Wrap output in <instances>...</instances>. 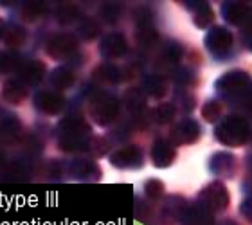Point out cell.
<instances>
[{
  "label": "cell",
  "instance_id": "8",
  "mask_svg": "<svg viewBox=\"0 0 252 225\" xmlns=\"http://www.w3.org/2000/svg\"><path fill=\"white\" fill-rule=\"evenodd\" d=\"M34 106L36 110L47 115H58L65 108V97L54 90H40L34 96Z\"/></svg>",
  "mask_w": 252,
  "mask_h": 225
},
{
  "label": "cell",
  "instance_id": "19",
  "mask_svg": "<svg viewBox=\"0 0 252 225\" xmlns=\"http://www.w3.org/2000/svg\"><path fill=\"white\" fill-rule=\"evenodd\" d=\"M184 4L193 11V22L196 27L205 29L207 26L213 24L215 15H213V9L209 7L207 2H184Z\"/></svg>",
  "mask_w": 252,
  "mask_h": 225
},
{
  "label": "cell",
  "instance_id": "16",
  "mask_svg": "<svg viewBox=\"0 0 252 225\" xmlns=\"http://www.w3.org/2000/svg\"><path fill=\"white\" fill-rule=\"evenodd\" d=\"M221 15L232 26H243L251 18V7L242 2H225L221 5Z\"/></svg>",
  "mask_w": 252,
  "mask_h": 225
},
{
  "label": "cell",
  "instance_id": "36",
  "mask_svg": "<svg viewBox=\"0 0 252 225\" xmlns=\"http://www.w3.org/2000/svg\"><path fill=\"white\" fill-rule=\"evenodd\" d=\"M144 193H146L148 198H160L164 193V184L160 180H148L144 184Z\"/></svg>",
  "mask_w": 252,
  "mask_h": 225
},
{
  "label": "cell",
  "instance_id": "14",
  "mask_svg": "<svg viewBox=\"0 0 252 225\" xmlns=\"http://www.w3.org/2000/svg\"><path fill=\"white\" fill-rule=\"evenodd\" d=\"M27 97V85L22 83L18 78L5 79L2 85V99L9 105H18Z\"/></svg>",
  "mask_w": 252,
  "mask_h": 225
},
{
  "label": "cell",
  "instance_id": "30",
  "mask_svg": "<svg viewBox=\"0 0 252 225\" xmlns=\"http://www.w3.org/2000/svg\"><path fill=\"white\" fill-rule=\"evenodd\" d=\"M22 67V60L15 53H2L0 54V72L11 74Z\"/></svg>",
  "mask_w": 252,
  "mask_h": 225
},
{
  "label": "cell",
  "instance_id": "44",
  "mask_svg": "<svg viewBox=\"0 0 252 225\" xmlns=\"http://www.w3.org/2000/svg\"><path fill=\"white\" fill-rule=\"evenodd\" d=\"M251 49H252V42H251Z\"/></svg>",
  "mask_w": 252,
  "mask_h": 225
},
{
  "label": "cell",
  "instance_id": "1",
  "mask_svg": "<svg viewBox=\"0 0 252 225\" xmlns=\"http://www.w3.org/2000/svg\"><path fill=\"white\" fill-rule=\"evenodd\" d=\"M58 142L65 152H79L90 146V126L81 115H68L58 126Z\"/></svg>",
  "mask_w": 252,
  "mask_h": 225
},
{
  "label": "cell",
  "instance_id": "39",
  "mask_svg": "<svg viewBox=\"0 0 252 225\" xmlns=\"http://www.w3.org/2000/svg\"><path fill=\"white\" fill-rule=\"evenodd\" d=\"M240 211H242V215L245 216L249 222H252V198L243 200L242 205H240Z\"/></svg>",
  "mask_w": 252,
  "mask_h": 225
},
{
  "label": "cell",
  "instance_id": "42",
  "mask_svg": "<svg viewBox=\"0 0 252 225\" xmlns=\"http://www.w3.org/2000/svg\"><path fill=\"white\" fill-rule=\"evenodd\" d=\"M249 169H252V155L249 157Z\"/></svg>",
  "mask_w": 252,
  "mask_h": 225
},
{
  "label": "cell",
  "instance_id": "5",
  "mask_svg": "<svg viewBox=\"0 0 252 225\" xmlns=\"http://www.w3.org/2000/svg\"><path fill=\"white\" fill-rule=\"evenodd\" d=\"M196 205H200L204 211H207L209 215L220 213L229 205V193H227L225 186L221 182H213L200 193L198 202Z\"/></svg>",
  "mask_w": 252,
  "mask_h": 225
},
{
  "label": "cell",
  "instance_id": "17",
  "mask_svg": "<svg viewBox=\"0 0 252 225\" xmlns=\"http://www.w3.org/2000/svg\"><path fill=\"white\" fill-rule=\"evenodd\" d=\"M43 74H45V67L38 60L24 62L18 68V79L26 85H38L43 79Z\"/></svg>",
  "mask_w": 252,
  "mask_h": 225
},
{
  "label": "cell",
  "instance_id": "22",
  "mask_svg": "<svg viewBox=\"0 0 252 225\" xmlns=\"http://www.w3.org/2000/svg\"><path fill=\"white\" fill-rule=\"evenodd\" d=\"M182 225H215V222H213V215L204 211L200 205H193L186 211Z\"/></svg>",
  "mask_w": 252,
  "mask_h": 225
},
{
  "label": "cell",
  "instance_id": "21",
  "mask_svg": "<svg viewBox=\"0 0 252 225\" xmlns=\"http://www.w3.org/2000/svg\"><path fill=\"white\" fill-rule=\"evenodd\" d=\"M168 90V85H166V79L160 76V74H148L146 78L142 79V92L150 97H162Z\"/></svg>",
  "mask_w": 252,
  "mask_h": 225
},
{
  "label": "cell",
  "instance_id": "43",
  "mask_svg": "<svg viewBox=\"0 0 252 225\" xmlns=\"http://www.w3.org/2000/svg\"><path fill=\"white\" fill-rule=\"evenodd\" d=\"M2 161H4V155H2V152H0V164H2Z\"/></svg>",
  "mask_w": 252,
  "mask_h": 225
},
{
  "label": "cell",
  "instance_id": "18",
  "mask_svg": "<svg viewBox=\"0 0 252 225\" xmlns=\"http://www.w3.org/2000/svg\"><path fill=\"white\" fill-rule=\"evenodd\" d=\"M68 173L72 177L79 178V180H89V178H97L101 175L99 168L94 161L89 159H74L72 162L68 164Z\"/></svg>",
  "mask_w": 252,
  "mask_h": 225
},
{
  "label": "cell",
  "instance_id": "29",
  "mask_svg": "<svg viewBox=\"0 0 252 225\" xmlns=\"http://www.w3.org/2000/svg\"><path fill=\"white\" fill-rule=\"evenodd\" d=\"M20 15L26 22H36L45 15V7L40 2H27L22 5Z\"/></svg>",
  "mask_w": 252,
  "mask_h": 225
},
{
  "label": "cell",
  "instance_id": "31",
  "mask_svg": "<svg viewBox=\"0 0 252 225\" xmlns=\"http://www.w3.org/2000/svg\"><path fill=\"white\" fill-rule=\"evenodd\" d=\"M95 76H97V79L105 81V83H117L121 79V70L116 65H112V63H105V65H101L95 70Z\"/></svg>",
  "mask_w": 252,
  "mask_h": 225
},
{
  "label": "cell",
  "instance_id": "32",
  "mask_svg": "<svg viewBox=\"0 0 252 225\" xmlns=\"http://www.w3.org/2000/svg\"><path fill=\"white\" fill-rule=\"evenodd\" d=\"M175 114H177V108L173 103H162L155 108V121L158 125H168L175 119Z\"/></svg>",
  "mask_w": 252,
  "mask_h": 225
},
{
  "label": "cell",
  "instance_id": "7",
  "mask_svg": "<svg viewBox=\"0 0 252 225\" xmlns=\"http://www.w3.org/2000/svg\"><path fill=\"white\" fill-rule=\"evenodd\" d=\"M47 53L56 60H67L78 53V38L68 32L54 34L47 42Z\"/></svg>",
  "mask_w": 252,
  "mask_h": 225
},
{
  "label": "cell",
  "instance_id": "13",
  "mask_svg": "<svg viewBox=\"0 0 252 225\" xmlns=\"http://www.w3.org/2000/svg\"><path fill=\"white\" fill-rule=\"evenodd\" d=\"M209 169L216 177L231 178L236 171V157L229 152H218L209 159Z\"/></svg>",
  "mask_w": 252,
  "mask_h": 225
},
{
  "label": "cell",
  "instance_id": "33",
  "mask_svg": "<svg viewBox=\"0 0 252 225\" xmlns=\"http://www.w3.org/2000/svg\"><path fill=\"white\" fill-rule=\"evenodd\" d=\"M121 13H123V7L119 4H105L101 7V18L106 24H116L121 18Z\"/></svg>",
  "mask_w": 252,
  "mask_h": 225
},
{
  "label": "cell",
  "instance_id": "11",
  "mask_svg": "<svg viewBox=\"0 0 252 225\" xmlns=\"http://www.w3.org/2000/svg\"><path fill=\"white\" fill-rule=\"evenodd\" d=\"M200 137V126L194 119H182L179 125L171 130V141L173 144H191Z\"/></svg>",
  "mask_w": 252,
  "mask_h": 225
},
{
  "label": "cell",
  "instance_id": "38",
  "mask_svg": "<svg viewBox=\"0 0 252 225\" xmlns=\"http://www.w3.org/2000/svg\"><path fill=\"white\" fill-rule=\"evenodd\" d=\"M135 22L137 27H144V26H153V15L148 7H141V9L135 11Z\"/></svg>",
  "mask_w": 252,
  "mask_h": 225
},
{
  "label": "cell",
  "instance_id": "2",
  "mask_svg": "<svg viewBox=\"0 0 252 225\" xmlns=\"http://www.w3.org/2000/svg\"><path fill=\"white\" fill-rule=\"evenodd\" d=\"M119 110H121L119 99L114 94H110V92L97 90V92H94V94L90 96L89 112L95 125L106 126L110 125V123H114L117 119V115H119Z\"/></svg>",
  "mask_w": 252,
  "mask_h": 225
},
{
  "label": "cell",
  "instance_id": "34",
  "mask_svg": "<svg viewBox=\"0 0 252 225\" xmlns=\"http://www.w3.org/2000/svg\"><path fill=\"white\" fill-rule=\"evenodd\" d=\"M202 115L207 123H216L221 117V105L218 101H207L202 108Z\"/></svg>",
  "mask_w": 252,
  "mask_h": 225
},
{
  "label": "cell",
  "instance_id": "10",
  "mask_svg": "<svg viewBox=\"0 0 252 225\" xmlns=\"http://www.w3.org/2000/svg\"><path fill=\"white\" fill-rule=\"evenodd\" d=\"M126 51H128V43L121 32H108L99 43V53L106 60H117L125 56Z\"/></svg>",
  "mask_w": 252,
  "mask_h": 225
},
{
  "label": "cell",
  "instance_id": "27",
  "mask_svg": "<svg viewBox=\"0 0 252 225\" xmlns=\"http://www.w3.org/2000/svg\"><path fill=\"white\" fill-rule=\"evenodd\" d=\"M137 43L144 49H152L155 43L158 42V34L155 31L153 26H144V27H137Z\"/></svg>",
  "mask_w": 252,
  "mask_h": 225
},
{
  "label": "cell",
  "instance_id": "4",
  "mask_svg": "<svg viewBox=\"0 0 252 225\" xmlns=\"http://www.w3.org/2000/svg\"><path fill=\"white\" fill-rule=\"evenodd\" d=\"M251 87V76L245 70H229L216 81V90L223 99L245 97Z\"/></svg>",
  "mask_w": 252,
  "mask_h": 225
},
{
  "label": "cell",
  "instance_id": "3",
  "mask_svg": "<svg viewBox=\"0 0 252 225\" xmlns=\"http://www.w3.org/2000/svg\"><path fill=\"white\" fill-rule=\"evenodd\" d=\"M251 137V125L240 115H229L216 126V139L225 146H240Z\"/></svg>",
  "mask_w": 252,
  "mask_h": 225
},
{
  "label": "cell",
  "instance_id": "23",
  "mask_svg": "<svg viewBox=\"0 0 252 225\" xmlns=\"http://www.w3.org/2000/svg\"><path fill=\"white\" fill-rule=\"evenodd\" d=\"M49 81L56 90H67L74 85V72L67 67H58L51 72Z\"/></svg>",
  "mask_w": 252,
  "mask_h": 225
},
{
  "label": "cell",
  "instance_id": "15",
  "mask_svg": "<svg viewBox=\"0 0 252 225\" xmlns=\"http://www.w3.org/2000/svg\"><path fill=\"white\" fill-rule=\"evenodd\" d=\"M152 159L157 168H168L175 161V148L166 139H157L152 146Z\"/></svg>",
  "mask_w": 252,
  "mask_h": 225
},
{
  "label": "cell",
  "instance_id": "20",
  "mask_svg": "<svg viewBox=\"0 0 252 225\" xmlns=\"http://www.w3.org/2000/svg\"><path fill=\"white\" fill-rule=\"evenodd\" d=\"M188 211V205H186V200L180 198V196H169L166 198L162 205V218L168 222L175 220H182Z\"/></svg>",
  "mask_w": 252,
  "mask_h": 225
},
{
  "label": "cell",
  "instance_id": "41",
  "mask_svg": "<svg viewBox=\"0 0 252 225\" xmlns=\"http://www.w3.org/2000/svg\"><path fill=\"white\" fill-rule=\"evenodd\" d=\"M4 32H5V26L4 22L0 20V40H4Z\"/></svg>",
  "mask_w": 252,
  "mask_h": 225
},
{
  "label": "cell",
  "instance_id": "12",
  "mask_svg": "<svg viewBox=\"0 0 252 225\" xmlns=\"http://www.w3.org/2000/svg\"><path fill=\"white\" fill-rule=\"evenodd\" d=\"M22 139V123L15 115H4L0 119V144L13 146Z\"/></svg>",
  "mask_w": 252,
  "mask_h": 225
},
{
  "label": "cell",
  "instance_id": "40",
  "mask_svg": "<svg viewBox=\"0 0 252 225\" xmlns=\"http://www.w3.org/2000/svg\"><path fill=\"white\" fill-rule=\"evenodd\" d=\"M243 105H245V110H247L249 117H252V87L249 89L245 97H243Z\"/></svg>",
  "mask_w": 252,
  "mask_h": 225
},
{
  "label": "cell",
  "instance_id": "6",
  "mask_svg": "<svg viewBox=\"0 0 252 225\" xmlns=\"http://www.w3.org/2000/svg\"><path fill=\"white\" fill-rule=\"evenodd\" d=\"M232 32L227 29V27L215 26L207 31V36H205V47L213 56H225L232 47Z\"/></svg>",
  "mask_w": 252,
  "mask_h": 225
},
{
  "label": "cell",
  "instance_id": "26",
  "mask_svg": "<svg viewBox=\"0 0 252 225\" xmlns=\"http://www.w3.org/2000/svg\"><path fill=\"white\" fill-rule=\"evenodd\" d=\"M125 105L130 112L139 114V112H142L144 106H146V94L139 89H130L125 94Z\"/></svg>",
  "mask_w": 252,
  "mask_h": 225
},
{
  "label": "cell",
  "instance_id": "9",
  "mask_svg": "<svg viewBox=\"0 0 252 225\" xmlns=\"http://www.w3.org/2000/svg\"><path fill=\"white\" fill-rule=\"evenodd\" d=\"M112 166L121 169H135L142 166V152L137 146H125L119 148L117 152L110 155Z\"/></svg>",
  "mask_w": 252,
  "mask_h": 225
},
{
  "label": "cell",
  "instance_id": "25",
  "mask_svg": "<svg viewBox=\"0 0 252 225\" xmlns=\"http://www.w3.org/2000/svg\"><path fill=\"white\" fill-rule=\"evenodd\" d=\"M54 16H56L58 24H62V26H70V24H76V22L81 20V11L72 4H63L56 9Z\"/></svg>",
  "mask_w": 252,
  "mask_h": 225
},
{
  "label": "cell",
  "instance_id": "28",
  "mask_svg": "<svg viewBox=\"0 0 252 225\" xmlns=\"http://www.w3.org/2000/svg\"><path fill=\"white\" fill-rule=\"evenodd\" d=\"M101 32L99 22L94 18H83L78 26V36H81L83 40H92Z\"/></svg>",
  "mask_w": 252,
  "mask_h": 225
},
{
  "label": "cell",
  "instance_id": "35",
  "mask_svg": "<svg viewBox=\"0 0 252 225\" xmlns=\"http://www.w3.org/2000/svg\"><path fill=\"white\" fill-rule=\"evenodd\" d=\"M182 45L177 42H168L166 43V47H164V60L168 63H179L180 62V58H182Z\"/></svg>",
  "mask_w": 252,
  "mask_h": 225
},
{
  "label": "cell",
  "instance_id": "24",
  "mask_svg": "<svg viewBox=\"0 0 252 225\" xmlns=\"http://www.w3.org/2000/svg\"><path fill=\"white\" fill-rule=\"evenodd\" d=\"M27 40V32L26 29L18 24H11V26L5 27V32H4V43L7 45L9 49H18L22 47Z\"/></svg>",
  "mask_w": 252,
  "mask_h": 225
},
{
  "label": "cell",
  "instance_id": "37",
  "mask_svg": "<svg viewBox=\"0 0 252 225\" xmlns=\"http://www.w3.org/2000/svg\"><path fill=\"white\" fill-rule=\"evenodd\" d=\"M193 79H194V76L189 68L179 67V68H175L173 70V81L179 85V87H186V85H189Z\"/></svg>",
  "mask_w": 252,
  "mask_h": 225
}]
</instances>
